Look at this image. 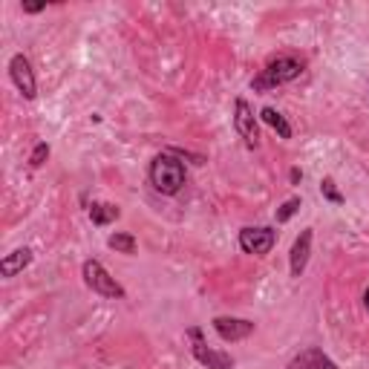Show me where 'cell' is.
Here are the masks:
<instances>
[{
	"label": "cell",
	"instance_id": "1",
	"mask_svg": "<svg viewBox=\"0 0 369 369\" xmlns=\"http://www.w3.org/2000/svg\"><path fill=\"white\" fill-rule=\"evenodd\" d=\"M150 185L156 188L162 197H177V193L185 188V165L173 156V153H159L156 159L150 162Z\"/></svg>",
	"mask_w": 369,
	"mask_h": 369
},
{
	"label": "cell",
	"instance_id": "2",
	"mask_svg": "<svg viewBox=\"0 0 369 369\" xmlns=\"http://www.w3.org/2000/svg\"><path fill=\"white\" fill-rule=\"evenodd\" d=\"M300 72H303V61H297V58H277V61L265 64V69H260L257 79H251V90L268 92L274 87H283L288 81L300 79Z\"/></svg>",
	"mask_w": 369,
	"mask_h": 369
},
{
	"label": "cell",
	"instance_id": "3",
	"mask_svg": "<svg viewBox=\"0 0 369 369\" xmlns=\"http://www.w3.org/2000/svg\"><path fill=\"white\" fill-rule=\"evenodd\" d=\"M81 274H84V283L95 291V295H101V297H110V300H124V286L115 280L110 271L99 263V260H87L84 268H81Z\"/></svg>",
	"mask_w": 369,
	"mask_h": 369
},
{
	"label": "cell",
	"instance_id": "4",
	"mask_svg": "<svg viewBox=\"0 0 369 369\" xmlns=\"http://www.w3.org/2000/svg\"><path fill=\"white\" fill-rule=\"evenodd\" d=\"M188 338L193 341V346H190L193 358H197L202 366H208V369H234V358H231L228 352H220V349H211L202 341V329L199 326H190L188 329Z\"/></svg>",
	"mask_w": 369,
	"mask_h": 369
},
{
	"label": "cell",
	"instance_id": "5",
	"mask_svg": "<svg viewBox=\"0 0 369 369\" xmlns=\"http://www.w3.org/2000/svg\"><path fill=\"white\" fill-rule=\"evenodd\" d=\"M234 127L240 133V139L245 142V147H260V130H257V115L251 110V104L245 99L234 101Z\"/></svg>",
	"mask_w": 369,
	"mask_h": 369
},
{
	"label": "cell",
	"instance_id": "6",
	"mask_svg": "<svg viewBox=\"0 0 369 369\" xmlns=\"http://www.w3.org/2000/svg\"><path fill=\"white\" fill-rule=\"evenodd\" d=\"M9 75H12L15 87L21 90V95H24L26 101H35V99H38L35 72H32V64H29L26 55H12V61H9Z\"/></svg>",
	"mask_w": 369,
	"mask_h": 369
},
{
	"label": "cell",
	"instance_id": "7",
	"mask_svg": "<svg viewBox=\"0 0 369 369\" xmlns=\"http://www.w3.org/2000/svg\"><path fill=\"white\" fill-rule=\"evenodd\" d=\"M277 243V234L271 228H243L240 231V248L245 254L254 257H265Z\"/></svg>",
	"mask_w": 369,
	"mask_h": 369
},
{
	"label": "cell",
	"instance_id": "8",
	"mask_svg": "<svg viewBox=\"0 0 369 369\" xmlns=\"http://www.w3.org/2000/svg\"><path fill=\"white\" fill-rule=\"evenodd\" d=\"M309 257H312V228H303L300 237L291 245V254H288V271L291 277H303V271L309 265Z\"/></svg>",
	"mask_w": 369,
	"mask_h": 369
},
{
	"label": "cell",
	"instance_id": "9",
	"mask_svg": "<svg viewBox=\"0 0 369 369\" xmlns=\"http://www.w3.org/2000/svg\"><path fill=\"white\" fill-rule=\"evenodd\" d=\"M213 329H217V335L225 343H237L254 332V323L243 320V318H213Z\"/></svg>",
	"mask_w": 369,
	"mask_h": 369
},
{
	"label": "cell",
	"instance_id": "10",
	"mask_svg": "<svg viewBox=\"0 0 369 369\" xmlns=\"http://www.w3.org/2000/svg\"><path fill=\"white\" fill-rule=\"evenodd\" d=\"M288 369H338V363L329 355H323L320 349H306L288 363Z\"/></svg>",
	"mask_w": 369,
	"mask_h": 369
},
{
	"label": "cell",
	"instance_id": "11",
	"mask_svg": "<svg viewBox=\"0 0 369 369\" xmlns=\"http://www.w3.org/2000/svg\"><path fill=\"white\" fill-rule=\"evenodd\" d=\"M29 263H32V248H15L12 254H6L3 260H0V274L15 277V274H21Z\"/></svg>",
	"mask_w": 369,
	"mask_h": 369
},
{
	"label": "cell",
	"instance_id": "12",
	"mask_svg": "<svg viewBox=\"0 0 369 369\" xmlns=\"http://www.w3.org/2000/svg\"><path fill=\"white\" fill-rule=\"evenodd\" d=\"M119 217H122V211L115 205H110V202H92L90 205V220H92V225H99V228L115 222Z\"/></svg>",
	"mask_w": 369,
	"mask_h": 369
},
{
	"label": "cell",
	"instance_id": "13",
	"mask_svg": "<svg viewBox=\"0 0 369 369\" xmlns=\"http://www.w3.org/2000/svg\"><path fill=\"white\" fill-rule=\"evenodd\" d=\"M260 119H263L271 130H277L280 139H291V124L286 122V115L277 113L274 107H263V110H260Z\"/></svg>",
	"mask_w": 369,
	"mask_h": 369
},
{
	"label": "cell",
	"instance_id": "14",
	"mask_svg": "<svg viewBox=\"0 0 369 369\" xmlns=\"http://www.w3.org/2000/svg\"><path fill=\"white\" fill-rule=\"evenodd\" d=\"M107 245L113 248V251H119V254H127V257H133L136 254V237L133 234H113L110 240H107Z\"/></svg>",
	"mask_w": 369,
	"mask_h": 369
},
{
	"label": "cell",
	"instance_id": "15",
	"mask_svg": "<svg viewBox=\"0 0 369 369\" xmlns=\"http://www.w3.org/2000/svg\"><path fill=\"white\" fill-rule=\"evenodd\" d=\"M320 193H323V199H329L332 205H343V202H346V197L338 190V185H335L332 177H326V179L320 182Z\"/></svg>",
	"mask_w": 369,
	"mask_h": 369
},
{
	"label": "cell",
	"instance_id": "16",
	"mask_svg": "<svg viewBox=\"0 0 369 369\" xmlns=\"http://www.w3.org/2000/svg\"><path fill=\"white\" fill-rule=\"evenodd\" d=\"M300 208H303V205H300V199H297V197H291V199H286V202H283V205L277 208L274 220H277V222H288V220L295 217V213H297Z\"/></svg>",
	"mask_w": 369,
	"mask_h": 369
},
{
	"label": "cell",
	"instance_id": "17",
	"mask_svg": "<svg viewBox=\"0 0 369 369\" xmlns=\"http://www.w3.org/2000/svg\"><path fill=\"white\" fill-rule=\"evenodd\" d=\"M47 159H49V145L47 142H38L35 150L29 153V167H41Z\"/></svg>",
	"mask_w": 369,
	"mask_h": 369
},
{
	"label": "cell",
	"instance_id": "18",
	"mask_svg": "<svg viewBox=\"0 0 369 369\" xmlns=\"http://www.w3.org/2000/svg\"><path fill=\"white\" fill-rule=\"evenodd\" d=\"M21 9H24L26 15H38V12H44V9H47V3H24Z\"/></svg>",
	"mask_w": 369,
	"mask_h": 369
},
{
	"label": "cell",
	"instance_id": "19",
	"mask_svg": "<svg viewBox=\"0 0 369 369\" xmlns=\"http://www.w3.org/2000/svg\"><path fill=\"white\" fill-rule=\"evenodd\" d=\"M288 179H291V182H295V185H297V182L303 179V170H300V167H291V173H288Z\"/></svg>",
	"mask_w": 369,
	"mask_h": 369
},
{
	"label": "cell",
	"instance_id": "20",
	"mask_svg": "<svg viewBox=\"0 0 369 369\" xmlns=\"http://www.w3.org/2000/svg\"><path fill=\"white\" fill-rule=\"evenodd\" d=\"M363 306H366V312H369V288L363 291Z\"/></svg>",
	"mask_w": 369,
	"mask_h": 369
}]
</instances>
